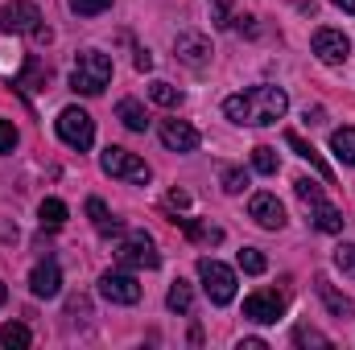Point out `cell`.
Returning <instances> with one entry per match:
<instances>
[{
	"label": "cell",
	"mask_w": 355,
	"mask_h": 350,
	"mask_svg": "<svg viewBox=\"0 0 355 350\" xmlns=\"http://www.w3.org/2000/svg\"><path fill=\"white\" fill-rule=\"evenodd\" d=\"M285 111H289V95L281 87H252V91H244V95H232V99L223 103V116H227V120L252 124V128L277 124Z\"/></svg>",
	"instance_id": "6da1fadb"
},
{
	"label": "cell",
	"mask_w": 355,
	"mask_h": 350,
	"mask_svg": "<svg viewBox=\"0 0 355 350\" xmlns=\"http://www.w3.org/2000/svg\"><path fill=\"white\" fill-rule=\"evenodd\" d=\"M107 83H112V58L99 54V50L79 54V62L71 71V87L79 91V95H99Z\"/></svg>",
	"instance_id": "7a4b0ae2"
},
{
	"label": "cell",
	"mask_w": 355,
	"mask_h": 350,
	"mask_svg": "<svg viewBox=\"0 0 355 350\" xmlns=\"http://www.w3.org/2000/svg\"><path fill=\"white\" fill-rule=\"evenodd\" d=\"M198 280L211 297V305H232L236 301V272L219 260H198Z\"/></svg>",
	"instance_id": "3957f363"
},
{
	"label": "cell",
	"mask_w": 355,
	"mask_h": 350,
	"mask_svg": "<svg viewBox=\"0 0 355 350\" xmlns=\"http://www.w3.org/2000/svg\"><path fill=\"white\" fill-rule=\"evenodd\" d=\"M58 136H62V145H71V149H91L95 145V120H91L83 107H62L58 111Z\"/></svg>",
	"instance_id": "277c9868"
},
{
	"label": "cell",
	"mask_w": 355,
	"mask_h": 350,
	"mask_svg": "<svg viewBox=\"0 0 355 350\" xmlns=\"http://www.w3.org/2000/svg\"><path fill=\"white\" fill-rule=\"evenodd\" d=\"M99 165H103L107 177H120V181H132V185H145V181H149V165H145L141 157H132L128 149H116V145L103 149Z\"/></svg>",
	"instance_id": "5b68a950"
},
{
	"label": "cell",
	"mask_w": 355,
	"mask_h": 350,
	"mask_svg": "<svg viewBox=\"0 0 355 350\" xmlns=\"http://www.w3.org/2000/svg\"><path fill=\"white\" fill-rule=\"evenodd\" d=\"M0 29L4 33H37L42 29V12H37V4H29V0H8L4 8H0Z\"/></svg>",
	"instance_id": "8992f818"
},
{
	"label": "cell",
	"mask_w": 355,
	"mask_h": 350,
	"mask_svg": "<svg viewBox=\"0 0 355 350\" xmlns=\"http://www.w3.org/2000/svg\"><path fill=\"white\" fill-rule=\"evenodd\" d=\"M120 264L124 268H145V272H153L157 264H162V256H157V248H153V239L145 235V231H132L124 243H120Z\"/></svg>",
	"instance_id": "52a82bcc"
},
{
	"label": "cell",
	"mask_w": 355,
	"mask_h": 350,
	"mask_svg": "<svg viewBox=\"0 0 355 350\" xmlns=\"http://www.w3.org/2000/svg\"><path fill=\"white\" fill-rule=\"evenodd\" d=\"M99 293H103L107 301H116V305H137V301H141V284H137V276H128V272H103V276H99Z\"/></svg>",
	"instance_id": "ba28073f"
},
{
	"label": "cell",
	"mask_w": 355,
	"mask_h": 350,
	"mask_svg": "<svg viewBox=\"0 0 355 350\" xmlns=\"http://www.w3.org/2000/svg\"><path fill=\"white\" fill-rule=\"evenodd\" d=\"M314 54H318L327 66H343L347 54H352V42H347L339 29H318V33H314Z\"/></svg>",
	"instance_id": "9c48e42d"
},
{
	"label": "cell",
	"mask_w": 355,
	"mask_h": 350,
	"mask_svg": "<svg viewBox=\"0 0 355 350\" xmlns=\"http://www.w3.org/2000/svg\"><path fill=\"white\" fill-rule=\"evenodd\" d=\"M248 214H252L265 231H281V227H285V206L277 202V194H252Z\"/></svg>",
	"instance_id": "30bf717a"
},
{
	"label": "cell",
	"mask_w": 355,
	"mask_h": 350,
	"mask_svg": "<svg viewBox=\"0 0 355 350\" xmlns=\"http://www.w3.org/2000/svg\"><path fill=\"white\" fill-rule=\"evenodd\" d=\"M174 58L178 62H186V66H207V58H211V42H207L202 33H178Z\"/></svg>",
	"instance_id": "8fae6325"
},
{
	"label": "cell",
	"mask_w": 355,
	"mask_h": 350,
	"mask_svg": "<svg viewBox=\"0 0 355 350\" xmlns=\"http://www.w3.org/2000/svg\"><path fill=\"white\" fill-rule=\"evenodd\" d=\"M281 313H285V301H281L277 293H252V297L244 301V317H252V322H261V326L277 322Z\"/></svg>",
	"instance_id": "7c38bea8"
},
{
	"label": "cell",
	"mask_w": 355,
	"mask_h": 350,
	"mask_svg": "<svg viewBox=\"0 0 355 350\" xmlns=\"http://www.w3.org/2000/svg\"><path fill=\"white\" fill-rule=\"evenodd\" d=\"M162 145L174 149V153H194L198 149V132L186 120H166L162 124Z\"/></svg>",
	"instance_id": "4fadbf2b"
},
{
	"label": "cell",
	"mask_w": 355,
	"mask_h": 350,
	"mask_svg": "<svg viewBox=\"0 0 355 350\" xmlns=\"http://www.w3.org/2000/svg\"><path fill=\"white\" fill-rule=\"evenodd\" d=\"M29 288H33V297H58V288H62V272H58V264L54 260L37 264V268L29 272Z\"/></svg>",
	"instance_id": "5bb4252c"
},
{
	"label": "cell",
	"mask_w": 355,
	"mask_h": 350,
	"mask_svg": "<svg viewBox=\"0 0 355 350\" xmlns=\"http://www.w3.org/2000/svg\"><path fill=\"white\" fill-rule=\"evenodd\" d=\"M116 116H120V124H124L128 132H145V128H149V116H145V107H141L137 99H120V103H116Z\"/></svg>",
	"instance_id": "9a60e30c"
},
{
	"label": "cell",
	"mask_w": 355,
	"mask_h": 350,
	"mask_svg": "<svg viewBox=\"0 0 355 350\" xmlns=\"http://www.w3.org/2000/svg\"><path fill=\"white\" fill-rule=\"evenodd\" d=\"M285 145H289V149H293V153H297L302 161H310V165H314L318 174L327 177V181H331V169H327V161L318 157V149H314V145H306V140H302L297 132H285Z\"/></svg>",
	"instance_id": "2e32d148"
},
{
	"label": "cell",
	"mask_w": 355,
	"mask_h": 350,
	"mask_svg": "<svg viewBox=\"0 0 355 350\" xmlns=\"http://www.w3.org/2000/svg\"><path fill=\"white\" fill-rule=\"evenodd\" d=\"M87 214H91V223H95L99 235H120V219H112V210L99 198H87Z\"/></svg>",
	"instance_id": "e0dca14e"
},
{
	"label": "cell",
	"mask_w": 355,
	"mask_h": 350,
	"mask_svg": "<svg viewBox=\"0 0 355 350\" xmlns=\"http://www.w3.org/2000/svg\"><path fill=\"white\" fill-rule=\"evenodd\" d=\"M331 149L343 165H355V128H335L331 132Z\"/></svg>",
	"instance_id": "ac0fdd59"
},
{
	"label": "cell",
	"mask_w": 355,
	"mask_h": 350,
	"mask_svg": "<svg viewBox=\"0 0 355 350\" xmlns=\"http://www.w3.org/2000/svg\"><path fill=\"white\" fill-rule=\"evenodd\" d=\"M314 227L327 231V235H339L343 231V214L335 206H327V202H314Z\"/></svg>",
	"instance_id": "d6986e66"
},
{
	"label": "cell",
	"mask_w": 355,
	"mask_h": 350,
	"mask_svg": "<svg viewBox=\"0 0 355 350\" xmlns=\"http://www.w3.org/2000/svg\"><path fill=\"white\" fill-rule=\"evenodd\" d=\"M37 219H42V227L58 231V227L67 223V202H58V198H46V202L37 206Z\"/></svg>",
	"instance_id": "ffe728a7"
},
{
	"label": "cell",
	"mask_w": 355,
	"mask_h": 350,
	"mask_svg": "<svg viewBox=\"0 0 355 350\" xmlns=\"http://www.w3.org/2000/svg\"><path fill=\"white\" fill-rule=\"evenodd\" d=\"M318 297L327 301V309H331L335 317H352V301H347V297H339V293L331 288V280H322V276H318Z\"/></svg>",
	"instance_id": "44dd1931"
},
{
	"label": "cell",
	"mask_w": 355,
	"mask_h": 350,
	"mask_svg": "<svg viewBox=\"0 0 355 350\" xmlns=\"http://www.w3.org/2000/svg\"><path fill=\"white\" fill-rule=\"evenodd\" d=\"M166 305H170L174 313H190V309H194V293H190V284H186V280H174V284H170Z\"/></svg>",
	"instance_id": "7402d4cb"
},
{
	"label": "cell",
	"mask_w": 355,
	"mask_h": 350,
	"mask_svg": "<svg viewBox=\"0 0 355 350\" xmlns=\"http://www.w3.org/2000/svg\"><path fill=\"white\" fill-rule=\"evenodd\" d=\"M0 342H4L8 350H25L29 342H33V334H29V330H25L21 322H8V326L0 330Z\"/></svg>",
	"instance_id": "603a6c76"
},
{
	"label": "cell",
	"mask_w": 355,
	"mask_h": 350,
	"mask_svg": "<svg viewBox=\"0 0 355 350\" xmlns=\"http://www.w3.org/2000/svg\"><path fill=\"white\" fill-rule=\"evenodd\" d=\"M174 223H182V231H186L190 239H202V243H219V239H223L219 227H202V223H194V219H174Z\"/></svg>",
	"instance_id": "cb8c5ba5"
},
{
	"label": "cell",
	"mask_w": 355,
	"mask_h": 350,
	"mask_svg": "<svg viewBox=\"0 0 355 350\" xmlns=\"http://www.w3.org/2000/svg\"><path fill=\"white\" fill-rule=\"evenodd\" d=\"M46 79H50V71H46L37 58H29V66H25V79H21L17 87H21V91H42V87H46Z\"/></svg>",
	"instance_id": "d4e9b609"
},
{
	"label": "cell",
	"mask_w": 355,
	"mask_h": 350,
	"mask_svg": "<svg viewBox=\"0 0 355 350\" xmlns=\"http://www.w3.org/2000/svg\"><path fill=\"white\" fill-rule=\"evenodd\" d=\"M252 165H257V174L272 177V174H277V165H281V161H277V153H272L268 145H257V149H252Z\"/></svg>",
	"instance_id": "484cf974"
},
{
	"label": "cell",
	"mask_w": 355,
	"mask_h": 350,
	"mask_svg": "<svg viewBox=\"0 0 355 350\" xmlns=\"http://www.w3.org/2000/svg\"><path fill=\"white\" fill-rule=\"evenodd\" d=\"M149 99L162 103V107H178V103H182V91H178L174 83H153V87H149Z\"/></svg>",
	"instance_id": "4316f807"
},
{
	"label": "cell",
	"mask_w": 355,
	"mask_h": 350,
	"mask_svg": "<svg viewBox=\"0 0 355 350\" xmlns=\"http://www.w3.org/2000/svg\"><path fill=\"white\" fill-rule=\"evenodd\" d=\"M240 268H244L248 276H261V272L268 268V260L257 252V248H244V252H240Z\"/></svg>",
	"instance_id": "83f0119b"
},
{
	"label": "cell",
	"mask_w": 355,
	"mask_h": 350,
	"mask_svg": "<svg viewBox=\"0 0 355 350\" xmlns=\"http://www.w3.org/2000/svg\"><path fill=\"white\" fill-rule=\"evenodd\" d=\"M293 190H297V198H302V202H310V206H314V202H322V185H318V181H310V177H297V181H293Z\"/></svg>",
	"instance_id": "f1b7e54d"
},
{
	"label": "cell",
	"mask_w": 355,
	"mask_h": 350,
	"mask_svg": "<svg viewBox=\"0 0 355 350\" xmlns=\"http://www.w3.org/2000/svg\"><path fill=\"white\" fill-rule=\"evenodd\" d=\"M293 342H297V347H331V338L318 334V330H310V326H297V330H293Z\"/></svg>",
	"instance_id": "f546056e"
},
{
	"label": "cell",
	"mask_w": 355,
	"mask_h": 350,
	"mask_svg": "<svg viewBox=\"0 0 355 350\" xmlns=\"http://www.w3.org/2000/svg\"><path fill=\"white\" fill-rule=\"evenodd\" d=\"M219 181H223V190H227V194L248 190V174H244V169H223V174H219Z\"/></svg>",
	"instance_id": "4dcf8cb0"
},
{
	"label": "cell",
	"mask_w": 355,
	"mask_h": 350,
	"mask_svg": "<svg viewBox=\"0 0 355 350\" xmlns=\"http://www.w3.org/2000/svg\"><path fill=\"white\" fill-rule=\"evenodd\" d=\"M335 264H339V272H343V276H352V280H355V243L335 248Z\"/></svg>",
	"instance_id": "1f68e13d"
},
{
	"label": "cell",
	"mask_w": 355,
	"mask_h": 350,
	"mask_svg": "<svg viewBox=\"0 0 355 350\" xmlns=\"http://www.w3.org/2000/svg\"><path fill=\"white\" fill-rule=\"evenodd\" d=\"M71 8H75L79 17H99V12L112 8V0H71Z\"/></svg>",
	"instance_id": "d6a6232c"
},
{
	"label": "cell",
	"mask_w": 355,
	"mask_h": 350,
	"mask_svg": "<svg viewBox=\"0 0 355 350\" xmlns=\"http://www.w3.org/2000/svg\"><path fill=\"white\" fill-rule=\"evenodd\" d=\"M17 149V128L12 120H0V153H12Z\"/></svg>",
	"instance_id": "836d02e7"
},
{
	"label": "cell",
	"mask_w": 355,
	"mask_h": 350,
	"mask_svg": "<svg viewBox=\"0 0 355 350\" xmlns=\"http://www.w3.org/2000/svg\"><path fill=\"white\" fill-rule=\"evenodd\" d=\"M166 202H170L174 210H182V206L190 202V194H186V190H170V194H166Z\"/></svg>",
	"instance_id": "e575fe53"
},
{
	"label": "cell",
	"mask_w": 355,
	"mask_h": 350,
	"mask_svg": "<svg viewBox=\"0 0 355 350\" xmlns=\"http://www.w3.org/2000/svg\"><path fill=\"white\" fill-rule=\"evenodd\" d=\"M67 309H71V317H79V313L87 317V313H91V305L83 301V297H71V305H67Z\"/></svg>",
	"instance_id": "d590c367"
},
{
	"label": "cell",
	"mask_w": 355,
	"mask_h": 350,
	"mask_svg": "<svg viewBox=\"0 0 355 350\" xmlns=\"http://www.w3.org/2000/svg\"><path fill=\"white\" fill-rule=\"evenodd\" d=\"M153 66V54L149 50H137V71H149Z\"/></svg>",
	"instance_id": "8d00e7d4"
},
{
	"label": "cell",
	"mask_w": 355,
	"mask_h": 350,
	"mask_svg": "<svg viewBox=\"0 0 355 350\" xmlns=\"http://www.w3.org/2000/svg\"><path fill=\"white\" fill-rule=\"evenodd\" d=\"M331 4H339L343 12H352V17H355V0H331Z\"/></svg>",
	"instance_id": "74e56055"
},
{
	"label": "cell",
	"mask_w": 355,
	"mask_h": 350,
	"mask_svg": "<svg viewBox=\"0 0 355 350\" xmlns=\"http://www.w3.org/2000/svg\"><path fill=\"white\" fill-rule=\"evenodd\" d=\"M4 301H8V288H4V284H0V305H4Z\"/></svg>",
	"instance_id": "f35d334b"
}]
</instances>
